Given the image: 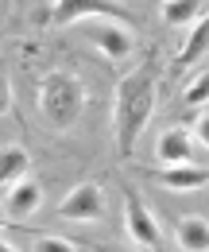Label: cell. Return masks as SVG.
Listing matches in <instances>:
<instances>
[{"instance_id":"6da1fadb","label":"cell","mask_w":209,"mask_h":252,"mask_svg":"<svg viewBox=\"0 0 209 252\" xmlns=\"http://www.w3.org/2000/svg\"><path fill=\"white\" fill-rule=\"evenodd\" d=\"M151 113H155V66L148 63L140 70H132L128 78H120V86H117L113 121H117V144L124 159L136 152V136L148 128Z\"/></svg>"},{"instance_id":"7a4b0ae2","label":"cell","mask_w":209,"mask_h":252,"mask_svg":"<svg viewBox=\"0 0 209 252\" xmlns=\"http://www.w3.org/2000/svg\"><path fill=\"white\" fill-rule=\"evenodd\" d=\"M39 109H43L47 125L70 128L82 117V109H86V86L74 74H66V70H51L39 82Z\"/></svg>"},{"instance_id":"3957f363","label":"cell","mask_w":209,"mask_h":252,"mask_svg":"<svg viewBox=\"0 0 209 252\" xmlns=\"http://www.w3.org/2000/svg\"><path fill=\"white\" fill-rule=\"evenodd\" d=\"M124 229H128V237L140 245V249H159V225L151 218V210L144 206V198L136 194V190L128 187L124 190Z\"/></svg>"},{"instance_id":"277c9868","label":"cell","mask_w":209,"mask_h":252,"mask_svg":"<svg viewBox=\"0 0 209 252\" xmlns=\"http://www.w3.org/2000/svg\"><path fill=\"white\" fill-rule=\"evenodd\" d=\"M86 16H109V20H117V24L128 20V12L117 8L113 0H55V8H51L47 20H51L55 28H66V24L86 20Z\"/></svg>"},{"instance_id":"5b68a950","label":"cell","mask_w":209,"mask_h":252,"mask_svg":"<svg viewBox=\"0 0 209 252\" xmlns=\"http://www.w3.org/2000/svg\"><path fill=\"white\" fill-rule=\"evenodd\" d=\"M101 210H105V198H101L97 183H82L59 202V218H66V221H97Z\"/></svg>"},{"instance_id":"8992f818","label":"cell","mask_w":209,"mask_h":252,"mask_svg":"<svg viewBox=\"0 0 209 252\" xmlns=\"http://www.w3.org/2000/svg\"><path fill=\"white\" fill-rule=\"evenodd\" d=\"M90 39L105 51V59H128V51H132V35L124 24H97L90 28Z\"/></svg>"},{"instance_id":"52a82bcc","label":"cell","mask_w":209,"mask_h":252,"mask_svg":"<svg viewBox=\"0 0 209 252\" xmlns=\"http://www.w3.org/2000/svg\"><path fill=\"white\" fill-rule=\"evenodd\" d=\"M155 179L167 190H194L209 183V171L206 167H190V163H167L163 171H155Z\"/></svg>"},{"instance_id":"ba28073f","label":"cell","mask_w":209,"mask_h":252,"mask_svg":"<svg viewBox=\"0 0 209 252\" xmlns=\"http://www.w3.org/2000/svg\"><path fill=\"white\" fill-rule=\"evenodd\" d=\"M190 152H194V136L186 128H167L155 144V156L163 159V167L167 163H190Z\"/></svg>"},{"instance_id":"9c48e42d","label":"cell","mask_w":209,"mask_h":252,"mask_svg":"<svg viewBox=\"0 0 209 252\" xmlns=\"http://www.w3.org/2000/svg\"><path fill=\"white\" fill-rule=\"evenodd\" d=\"M39 202H43V187H39V183H31V179L12 183V190H8V214H12V218H28V214H35Z\"/></svg>"},{"instance_id":"30bf717a","label":"cell","mask_w":209,"mask_h":252,"mask_svg":"<svg viewBox=\"0 0 209 252\" xmlns=\"http://www.w3.org/2000/svg\"><path fill=\"white\" fill-rule=\"evenodd\" d=\"M28 167H31V156L20 144H4V148H0V187L20 183V179L28 175Z\"/></svg>"},{"instance_id":"8fae6325","label":"cell","mask_w":209,"mask_h":252,"mask_svg":"<svg viewBox=\"0 0 209 252\" xmlns=\"http://www.w3.org/2000/svg\"><path fill=\"white\" fill-rule=\"evenodd\" d=\"M206 51H209V16H202V20H194V32L186 35V43H182L175 66H179V70H186L190 63H198Z\"/></svg>"},{"instance_id":"7c38bea8","label":"cell","mask_w":209,"mask_h":252,"mask_svg":"<svg viewBox=\"0 0 209 252\" xmlns=\"http://www.w3.org/2000/svg\"><path fill=\"white\" fill-rule=\"evenodd\" d=\"M179 245L182 249H194V252H209V221L190 214V218L179 221Z\"/></svg>"},{"instance_id":"4fadbf2b","label":"cell","mask_w":209,"mask_h":252,"mask_svg":"<svg viewBox=\"0 0 209 252\" xmlns=\"http://www.w3.org/2000/svg\"><path fill=\"white\" fill-rule=\"evenodd\" d=\"M202 16V0H167L163 4V20L175 24V28H186Z\"/></svg>"},{"instance_id":"5bb4252c","label":"cell","mask_w":209,"mask_h":252,"mask_svg":"<svg viewBox=\"0 0 209 252\" xmlns=\"http://www.w3.org/2000/svg\"><path fill=\"white\" fill-rule=\"evenodd\" d=\"M182 105H186V109H202V105H209V74H198V82L186 86Z\"/></svg>"},{"instance_id":"9a60e30c","label":"cell","mask_w":209,"mask_h":252,"mask_svg":"<svg viewBox=\"0 0 209 252\" xmlns=\"http://www.w3.org/2000/svg\"><path fill=\"white\" fill-rule=\"evenodd\" d=\"M39 252H74L78 245L74 241H66V237H39V245H35Z\"/></svg>"},{"instance_id":"2e32d148","label":"cell","mask_w":209,"mask_h":252,"mask_svg":"<svg viewBox=\"0 0 209 252\" xmlns=\"http://www.w3.org/2000/svg\"><path fill=\"white\" fill-rule=\"evenodd\" d=\"M12 109V86H8V78H0V117Z\"/></svg>"},{"instance_id":"e0dca14e","label":"cell","mask_w":209,"mask_h":252,"mask_svg":"<svg viewBox=\"0 0 209 252\" xmlns=\"http://www.w3.org/2000/svg\"><path fill=\"white\" fill-rule=\"evenodd\" d=\"M194 132H198V140H202V144L209 148V113H202V117H198V125H194Z\"/></svg>"},{"instance_id":"ac0fdd59","label":"cell","mask_w":209,"mask_h":252,"mask_svg":"<svg viewBox=\"0 0 209 252\" xmlns=\"http://www.w3.org/2000/svg\"><path fill=\"white\" fill-rule=\"evenodd\" d=\"M4 225H8V218H4V214H0V229H4Z\"/></svg>"},{"instance_id":"d6986e66","label":"cell","mask_w":209,"mask_h":252,"mask_svg":"<svg viewBox=\"0 0 209 252\" xmlns=\"http://www.w3.org/2000/svg\"><path fill=\"white\" fill-rule=\"evenodd\" d=\"M4 249H8V245H4V241H0V252H4Z\"/></svg>"}]
</instances>
